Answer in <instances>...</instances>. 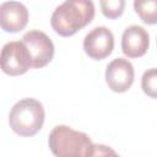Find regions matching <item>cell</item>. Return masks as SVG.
<instances>
[{
	"label": "cell",
	"mask_w": 157,
	"mask_h": 157,
	"mask_svg": "<svg viewBox=\"0 0 157 157\" xmlns=\"http://www.w3.org/2000/svg\"><path fill=\"white\" fill-rule=\"evenodd\" d=\"M94 17V4L91 0H67L60 4L50 17V25L61 37L74 36Z\"/></svg>",
	"instance_id": "cell-1"
},
{
	"label": "cell",
	"mask_w": 157,
	"mask_h": 157,
	"mask_svg": "<svg viewBox=\"0 0 157 157\" xmlns=\"http://www.w3.org/2000/svg\"><path fill=\"white\" fill-rule=\"evenodd\" d=\"M48 144L55 157H86L93 142L82 131L67 125H56L49 134Z\"/></svg>",
	"instance_id": "cell-2"
},
{
	"label": "cell",
	"mask_w": 157,
	"mask_h": 157,
	"mask_svg": "<svg viewBox=\"0 0 157 157\" xmlns=\"http://www.w3.org/2000/svg\"><path fill=\"white\" fill-rule=\"evenodd\" d=\"M45 112L34 98H23L13 104L9 114L10 128L20 136H33L43 126Z\"/></svg>",
	"instance_id": "cell-3"
},
{
	"label": "cell",
	"mask_w": 157,
	"mask_h": 157,
	"mask_svg": "<svg viewBox=\"0 0 157 157\" xmlns=\"http://www.w3.org/2000/svg\"><path fill=\"white\" fill-rule=\"evenodd\" d=\"M22 43L28 50L31 58V67L40 69L53 60L54 44L44 32L38 29L28 31L23 34Z\"/></svg>",
	"instance_id": "cell-4"
},
{
	"label": "cell",
	"mask_w": 157,
	"mask_h": 157,
	"mask_svg": "<svg viewBox=\"0 0 157 157\" xmlns=\"http://www.w3.org/2000/svg\"><path fill=\"white\" fill-rule=\"evenodd\" d=\"M31 67V58L22 40L7 42L0 52V69L10 76L25 74Z\"/></svg>",
	"instance_id": "cell-5"
},
{
	"label": "cell",
	"mask_w": 157,
	"mask_h": 157,
	"mask_svg": "<svg viewBox=\"0 0 157 157\" xmlns=\"http://www.w3.org/2000/svg\"><path fill=\"white\" fill-rule=\"evenodd\" d=\"M114 49V36L104 26L94 27L83 38V50L93 60H103Z\"/></svg>",
	"instance_id": "cell-6"
},
{
	"label": "cell",
	"mask_w": 157,
	"mask_h": 157,
	"mask_svg": "<svg viewBox=\"0 0 157 157\" xmlns=\"http://www.w3.org/2000/svg\"><path fill=\"white\" fill-rule=\"evenodd\" d=\"M134 76L132 64L124 58L112 60L105 67V82L112 91L118 93L126 92L131 87Z\"/></svg>",
	"instance_id": "cell-7"
},
{
	"label": "cell",
	"mask_w": 157,
	"mask_h": 157,
	"mask_svg": "<svg viewBox=\"0 0 157 157\" xmlns=\"http://www.w3.org/2000/svg\"><path fill=\"white\" fill-rule=\"evenodd\" d=\"M28 22V10L18 1H6L0 5V27L5 32L22 31Z\"/></svg>",
	"instance_id": "cell-8"
},
{
	"label": "cell",
	"mask_w": 157,
	"mask_h": 157,
	"mask_svg": "<svg viewBox=\"0 0 157 157\" xmlns=\"http://www.w3.org/2000/svg\"><path fill=\"white\" fill-rule=\"evenodd\" d=\"M150 47L147 31L137 25L125 28L121 36V50L128 58H140L146 54Z\"/></svg>",
	"instance_id": "cell-9"
},
{
	"label": "cell",
	"mask_w": 157,
	"mask_h": 157,
	"mask_svg": "<svg viewBox=\"0 0 157 157\" xmlns=\"http://www.w3.org/2000/svg\"><path fill=\"white\" fill-rule=\"evenodd\" d=\"M135 12L140 16L142 22L147 25H155L157 22V1H135L134 2Z\"/></svg>",
	"instance_id": "cell-10"
},
{
	"label": "cell",
	"mask_w": 157,
	"mask_h": 157,
	"mask_svg": "<svg viewBox=\"0 0 157 157\" xmlns=\"http://www.w3.org/2000/svg\"><path fill=\"white\" fill-rule=\"evenodd\" d=\"M99 6L102 10V13L107 18H117L121 16L125 7V1L124 0H102L99 1Z\"/></svg>",
	"instance_id": "cell-11"
},
{
	"label": "cell",
	"mask_w": 157,
	"mask_h": 157,
	"mask_svg": "<svg viewBox=\"0 0 157 157\" xmlns=\"http://www.w3.org/2000/svg\"><path fill=\"white\" fill-rule=\"evenodd\" d=\"M141 87H142V91L151 98L157 97V93H156V91H157V71L155 67L144 72L142 78H141Z\"/></svg>",
	"instance_id": "cell-12"
},
{
	"label": "cell",
	"mask_w": 157,
	"mask_h": 157,
	"mask_svg": "<svg viewBox=\"0 0 157 157\" xmlns=\"http://www.w3.org/2000/svg\"><path fill=\"white\" fill-rule=\"evenodd\" d=\"M86 157H120L112 147L103 144H92Z\"/></svg>",
	"instance_id": "cell-13"
}]
</instances>
